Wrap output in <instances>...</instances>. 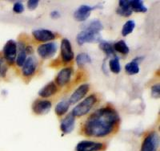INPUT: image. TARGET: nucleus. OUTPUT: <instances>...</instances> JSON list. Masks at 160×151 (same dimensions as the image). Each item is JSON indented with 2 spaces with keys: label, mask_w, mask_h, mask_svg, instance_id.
I'll return each mask as SVG.
<instances>
[{
  "label": "nucleus",
  "mask_w": 160,
  "mask_h": 151,
  "mask_svg": "<svg viewBox=\"0 0 160 151\" xmlns=\"http://www.w3.org/2000/svg\"><path fill=\"white\" fill-rule=\"evenodd\" d=\"M159 145V136L156 132H151L144 138L141 151H156Z\"/></svg>",
  "instance_id": "39448f33"
},
{
  "label": "nucleus",
  "mask_w": 160,
  "mask_h": 151,
  "mask_svg": "<svg viewBox=\"0 0 160 151\" xmlns=\"http://www.w3.org/2000/svg\"><path fill=\"white\" fill-rule=\"evenodd\" d=\"M52 104L50 100H36L32 105V110L35 114L44 115L50 112Z\"/></svg>",
  "instance_id": "6e6552de"
},
{
  "label": "nucleus",
  "mask_w": 160,
  "mask_h": 151,
  "mask_svg": "<svg viewBox=\"0 0 160 151\" xmlns=\"http://www.w3.org/2000/svg\"><path fill=\"white\" fill-rule=\"evenodd\" d=\"M38 0H30L28 2V9L33 11V10L36 9L37 7L38 6Z\"/></svg>",
  "instance_id": "c756f323"
},
{
  "label": "nucleus",
  "mask_w": 160,
  "mask_h": 151,
  "mask_svg": "<svg viewBox=\"0 0 160 151\" xmlns=\"http://www.w3.org/2000/svg\"><path fill=\"white\" fill-rule=\"evenodd\" d=\"M142 58L141 57H137L136 59L133 60L132 61L129 62L128 64H126L125 71L128 75H135L139 73V64L140 61H142Z\"/></svg>",
  "instance_id": "a211bd4d"
},
{
  "label": "nucleus",
  "mask_w": 160,
  "mask_h": 151,
  "mask_svg": "<svg viewBox=\"0 0 160 151\" xmlns=\"http://www.w3.org/2000/svg\"><path fill=\"white\" fill-rule=\"evenodd\" d=\"M117 14L121 16L129 17L132 15V10L128 0H120L118 2V8L116 11Z\"/></svg>",
  "instance_id": "f3484780"
},
{
  "label": "nucleus",
  "mask_w": 160,
  "mask_h": 151,
  "mask_svg": "<svg viewBox=\"0 0 160 151\" xmlns=\"http://www.w3.org/2000/svg\"><path fill=\"white\" fill-rule=\"evenodd\" d=\"M37 67H38V61L34 57H29L27 59L26 62L22 67V75L26 77H31L36 72Z\"/></svg>",
  "instance_id": "4468645a"
},
{
  "label": "nucleus",
  "mask_w": 160,
  "mask_h": 151,
  "mask_svg": "<svg viewBox=\"0 0 160 151\" xmlns=\"http://www.w3.org/2000/svg\"><path fill=\"white\" fill-rule=\"evenodd\" d=\"M95 8L88 5H82L74 12V19L78 22H84L91 15V13Z\"/></svg>",
  "instance_id": "ddd939ff"
},
{
  "label": "nucleus",
  "mask_w": 160,
  "mask_h": 151,
  "mask_svg": "<svg viewBox=\"0 0 160 151\" xmlns=\"http://www.w3.org/2000/svg\"><path fill=\"white\" fill-rule=\"evenodd\" d=\"M33 37L38 42H49L55 40V35L48 29H36L32 31Z\"/></svg>",
  "instance_id": "9d476101"
},
{
  "label": "nucleus",
  "mask_w": 160,
  "mask_h": 151,
  "mask_svg": "<svg viewBox=\"0 0 160 151\" xmlns=\"http://www.w3.org/2000/svg\"><path fill=\"white\" fill-rule=\"evenodd\" d=\"M99 48L105 53L108 57L110 56H115V50H114V47L111 44H110L109 42H107V41H101L99 43Z\"/></svg>",
  "instance_id": "5701e85b"
},
{
  "label": "nucleus",
  "mask_w": 160,
  "mask_h": 151,
  "mask_svg": "<svg viewBox=\"0 0 160 151\" xmlns=\"http://www.w3.org/2000/svg\"><path fill=\"white\" fill-rule=\"evenodd\" d=\"M25 51L27 54H32L34 52V49L32 48L31 46H28V47H25Z\"/></svg>",
  "instance_id": "2f4dec72"
},
{
  "label": "nucleus",
  "mask_w": 160,
  "mask_h": 151,
  "mask_svg": "<svg viewBox=\"0 0 160 151\" xmlns=\"http://www.w3.org/2000/svg\"><path fill=\"white\" fill-rule=\"evenodd\" d=\"M91 58L89 55L85 52L79 53L76 57V64L78 67H82L87 64H91Z\"/></svg>",
  "instance_id": "b1692460"
},
{
  "label": "nucleus",
  "mask_w": 160,
  "mask_h": 151,
  "mask_svg": "<svg viewBox=\"0 0 160 151\" xmlns=\"http://www.w3.org/2000/svg\"><path fill=\"white\" fill-rule=\"evenodd\" d=\"M135 27V23L134 20H128L125 23V24L122 27V36H127L133 32Z\"/></svg>",
  "instance_id": "393cba45"
},
{
  "label": "nucleus",
  "mask_w": 160,
  "mask_h": 151,
  "mask_svg": "<svg viewBox=\"0 0 160 151\" xmlns=\"http://www.w3.org/2000/svg\"><path fill=\"white\" fill-rule=\"evenodd\" d=\"M51 17L52 19H58L60 17L59 12H58V11H52V12L51 13Z\"/></svg>",
  "instance_id": "7c9ffc66"
},
{
  "label": "nucleus",
  "mask_w": 160,
  "mask_h": 151,
  "mask_svg": "<svg viewBox=\"0 0 160 151\" xmlns=\"http://www.w3.org/2000/svg\"><path fill=\"white\" fill-rule=\"evenodd\" d=\"M75 116L72 113H69L64 117L60 123V129L64 134H68L75 129Z\"/></svg>",
  "instance_id": "f8f14e48"
},
{
  "label": "nucleus",
  "mask_w": 160,
  "mask_h": 151,
  "mask_svg": "<svg viewBox=\"0 0 160 151\" xmlns=\"http://www.w3.org/2000/svg\"><path fill=\"white\" fill-rule=\"evenodd\" d=\"M73 73L72 67H65L62 68L57 75L55 79V83L60 87H63L67 85L70 82Z\"/></svg>",
  "instance_id": "9b49d317"
},
{
  "label": "nucleus",
  "mask_w": 160,
  "mask_h": 151,
  "mask_svg": "<svg viewBox=\"0 0 160 151\" xmlns=\"http://www.w3.org/2000/svg\"><path fill=\"white\" fill-rule=\"evenodd\" d=\"M113 47H114L115 51H118V52L121 53L122 55H128L130 51L129 47L123 40H119V41L115 43L113 45Z\"/></svg>",
  "instance_id": "4be33fe9"
},
{
  "label": "nucleus",
  "mask_w": 160,
  "mask_h": 151,
  "mask_svg": "<svg viewBox=\"0 0 160 151\" xmlns=\"http://www.w3.org/2000/svg\"><path fill=\"white\" fill-rule=\"evenodd\" d=\"M109 67L110 70L113 73H115V74H118L121 72V65H120L119 60H118V58L116 56H115L114 58H112L110 60Z\"/></svg>",
  "instance_id": "a878e982"
},
{
  "label": "nucleus",
  "mask_w": 160,
  "mask_h": 151,
  "mask_svg": "<svg viewBox=\"0 0 160 151\" xmlns=\"http://www.w3.org/2000/svg\"><path fill=\"white\" fill-rule=\"evenodd\" d=\"M17 47H18V53H17L15 62H16V64L18 67H22L24 63L27 60V53H26L25 51V45H24L23 43H19L18 44H17Z\"/></svg>",
  "instance_id": "6ab92c4d"
},
{
  "label": "nucleus",
  "mask_w": 160,
  "mask_h": 151,
  "mask_svg": "<svg viewBox=\"0 0 160 151\" xmlns=\"http://www.w3.org/2000/svg\"><path fill=\"white\" fill-rule=\"evenodd\" d=\"M103 148V144L91 141L80 142L76 146V151H97Z\"/></svg>",
  "instance_id": "2eb2a0df"
},
{
  "label": "nucleus",
  "mask_w": 160,
  "mask_h": 151,
  "mask_svg": "<svg viewBox=\"0 0 160 151\" xmlns=\"http://www.w3.org/2000/svg\"><path fill=\"white\" fill-rule=\"evenodd\" d=\"M151 95L154 98H159L160 96V85L159 84H156L153 85L151 88Z\"/></svg>",
  "instance_id": "cd10ccee"
},
{
  "label": "nucleus",
  "mask_w": 160,
  "mask_h": 151,
  "mask_svg": "<svg viewBox=\"0 0 160 151\" xmlns=\"http://www.w3.org/2000/svg\"><path fill=\"white\" fill-rule=\"evenodd\" d=\"M8 65L6 64L4 59L0 57V77H5L7 73H8Z\"/></svg>",
  "instance_id": "bb28decb"
},
{
  "label": "nucleus",
  "mask_w": 160,
  "mask_h": 151,
  "mask_svg": "<svg viewBox=\"0 0 160 151\" xmlns=\"http://www.w3.org/2000/svg\"><path fill=\"white\" fill-rule=\"evenodd\" d=\"M57 49H58V46L56 43L48 42L38 46L37 48V52L41 58L48 60L52 58L55 56Z\"/></svg>",
  "instance_id": "423d86ee"
},
{
  "label": "nucleus",
  "mask_w": 160,
  "mask_h": 151,
  "mask_svg": "<svg viewBox=\"0 0 160 151\" xmlns=\"http://www.w3.org/2000/svg\"><path fill=\"white\" fill-rule=\"evenodd\" d=\"M57 91H58V88H57L56 84L55 82L51 81L40 89L38 95L42 98H48V97H52L53 95H55Z\"/></svg>",
  "instance_id": "dca6fc26"
},
{
  "label": "nucleus",
  "mask_w": 160,
  "mask_h": 151,
  "mask_svg": "<svg viewBox=\"0 0 160 151\" xmlns=\"http://www.w3.org/2000/svg\"><path fill=\"white\" fill-rule=\"evenodd\" d=\"M103 29V26L99 20L95 19L86 24L82 31L76 36L78 45H83L86 43H96L101 40L100 31Z\"/></svg>",
  "instance_id": "f03ea898"
},
{
  "label": "nucleus",
  "mask_w": 160,
  "mask_h": 151,
  "mask_svg": "<svg viewBox=\"0 0 160 151\" xmlns=\"http://www.w3.org/2000/svg\"><path fill=\"white\" fill-rule=\"evenodd\" d=\"M61 57L64 63H69L75 57V54L72 49L70 40L68 39H63L61 42Z\"/></svg>",
  "instance_id": "0eeeda50"
},
{
  "label": "nucleus",
  "mask_w": 160,
  "mask_h": 151,
  "mask_svg": "<svg viewBox=\"0 0 160 151\" xmlns=\"http://www.w3.org/2000/svg\"><path fill=\"white\" fill-rule=\"evenodd\" d=\"M89 84H81L80 86H78L75 91L71 94V96L69 98V103L70 105L71 104H75L77 102H78L79 100H82L86 95L88 94V93L89 92Z\"/></svg>",
  "instance_id": "1a4fd4ad"
},
{
  "label": "nucleus",
  "mask_w": 160,
  "mask_h": 151,
  "mask_svg": "<svg viewBox=\"0 0 160 151\" xmlns=\"http://www.w3.org/2000/svg\"><path fill=\"white\" fill-rule=\"evenodd\" d=\"M24 11V7L22 3L17 2L14 4L13 7V11L16 14H22Z\"/></svg>",
  "instance_id": "c85d7f7f"
},
{
  "label": "nucleus",
  "mask_w": 160,
  "mask_h": 151,
  "mask_svg": "<svg viewBox=\"0 0 160 151\" xmlns=\"http://www.w3.org/2000/svg\"><path fill=\"white\" fill-rule=\"evenodd\" d=\"M119 122V115L114 108L105 106L95 110L83 124V133L91 138H105L111 134Z\"/></svg>",
  "instance_id": "f257e3e1"
},
{
  "label": "nucleus",
  "mask_w": 160,
  "mask_h": 151,
  "mask_svg": "<svg viewBox=\"0 0 160 151\" xmlns=\"http://www.w3.org/2000/svg\"><path fill=\"white\" fill-rule=\"evenodd\" d=\"M2 53H3L4 60L8 64H14L15 62L17 53H18L17 43L13 40H8V42L6 43L5 45H4L3 49H2Z\"/></svg>",
  "instance_id": "20e7f679"
},
{
  "label": "nucleus",
  "mask_w": 160,
  "mask_h": 151,
  "mask_svg": "<svg viewBox=\"0 0 160 151\" xmlns=\"http://www.w3.org/2000/svg\"><path fill=\"white\" fill-rule=\"evenodd\" d=\"M69 100H62L61 101L58 102V104L56 105V106H55V113H56L58 116H62V115L67 113V112H68V109H69Z\"/></svg>",
  "instance_id": "aec40b11"
},
{
  "label": "nucleus",
  "mask_w": 160,
  "mask_h": 151,
  "mask_svg": "<svg viewBox=\"0 0 160 151\" xmlns=\"http://www.w3.org/2000/svg\"><path fill=\"white\" fill-rule=\"evenodd\" d=\"M97 102V97L95 95L92 94L86 97L82 101H81L79 104L77 105L72 110V114L75 116H82L84 115H87L92 107L95 105Z\"/></svg>",
  "instance_id": "7ed1b4c3"
},
{
  "label": "nucleus",
  "mask_w": 160,
  "mask_h": 151,
  "mask_svg": "<svg viewBox=\"0 0 160 151\" xmlns=\"http://www.w3.org/2000/svg\"><path fill=\"white\" fill-rule=\"evenodd\" d=\"M130 5L132 11L139 13H145L148 11V8H146L142 0H131L130 1Z\"/></svg>",
  "instance_id": "412c9836"
}]
</instances>
